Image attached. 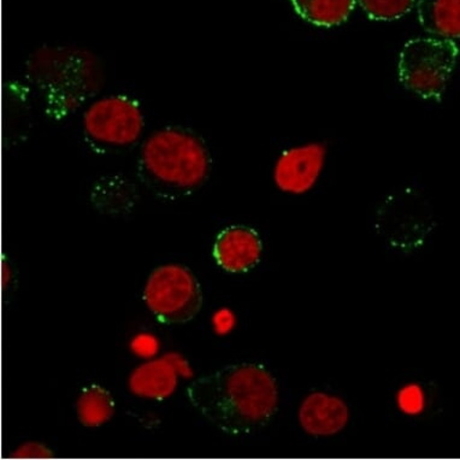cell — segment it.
I'll use <instances>...</instances> for the list:
<instances>
[{
	"mask_svg": "<svg viewBox=\"0 0 460 460\" xmlns=\"http://www.w3.org/2000/svg\"><path fill=\"white\" fill-rule=\"evenodd\" d=\"M216 263L226 272L243 274L260 264L263 243L256 229L232 226L223 229L214 245Z\"/></svg>",
	"mask_w": 460,
	"mask_h": 460,
	"instance_id": "9",
	"label": "cell"
},
{
	"mask_svg": "<svg viewBox=\"0 0 460 460\" xmlns=\"http://www.w3.org/2000/svg\"><path fill=\"white\" fill-rule=\"evenodd\" d=\"M298 419L304 431L311 437H334L348 426L349 409L339 396L314 392L303 400Z\"/></svg>",
	"mask_w": 460,
	"mask_h": 460,
	"instance_id": "10",
	"label": "cell"
},
{
	"mask_svg": "<svg viewBox=\"0 0 460 460\" xmlns=\"http://www.w3.org/2000/svg\"><path fill=\"white\" fill-rule=\"evenodd\" d=\"M180 360L175 356L151 360L130 374L129 389L140 398L164 400L174 394L179 384Z\"/></svg>",
	"mask_w": 460,
	"mask_h": 460,
	"instance_id": "11",
	"label": "cell"
},
{
	"mask_svg": "<svg viewBox=\"0 0 460 460\" xmlns=\"http://www.w3.org/2000/svg\"><path fill=\"white\" fill-rule=\"evenodd\" d=\"M296 12L320 27L339 26L348 21L358 0H291Z\"/></svg>",
	"mask_w": 460,
	"mask_h": 460,
	"instance_id": "15",
	"label": "cell"
},
{
	"mask_svg": "<svg viewBox=\"0 0 460 460\" xmlns=\"http://www.w3.org/2000/svg\"><path fill=\"white\" fill-rule=\"evenodd\" d=\"M55 456V452L41 442H26L10 456L13 459H51Z\"/></svg>",
	"mask_w": 460,
	"mask_h": 460,
	"instance_id": "18",
	"label": "cell"
},
{
	"mask_svg": "<svg viewBox=\"0 0 460 460\" xmlns=\"http://www.w3.org/2000/svg\"><path fill=\"white\" fill-rule=\"evenodd\" d=\"M144 302L163 323L182 324L199 314L203 291L196 275L185 265H162L148 276Z\"/></svg>",
	"mask_w": 460,
	"mask_h": 460,
	"instance_id": "6",
	"label": "cell"
},
{
	"mask_svg": "<svg viewBox=\"0 0 460 460\" xmlns=\"http://www.w3.org/2000/svg\"><path fill=\"white\" fill-rule=\"evenodd\" d=\"M75 409L77 419L84 427L98 428L115 415L116 402L108 389L90 385L80 392Z\"/></svg>",
	"mask_w": 460,
	"mask_h": 460,
	"instance_id": "14",
	"label": "cell"
},
{
	"mask_svg": "<svg viewBox=\"0 0 460 460\" xmlns=\"http://www.w3.org/2000/svg\"><path fill=\"white\" fill-rule=\"evenodd\" d=\"M278 382L261 364L240 363L194 380L190 405L230 437H247L267 427L279 411Z\"/></svg>",
	"mask_w": 460,
	"mask_h": 460,
	"instance_id": "1",
	"label": "cell"
},
{
	"mask_svg": "<svg viewBox=\"0 0 460 460\" xmlns=\"http://www.w3.org/2000/svg\"><path fill=\"white\" fill-rule=\"evenodd\" d=\"M456 42L441 38H417L400 53L399 80L426 101L440 102L458 61Z\"/></svg>",
	"mask_w": 460,
	"mask_h": 460,
	"instance_id": "4",
	"label": "cell"
},
{
	"mask_svg": "<svg viewBox=\"0 0 460 460\" xmlns=\"http://www.w3.org/2000/svg\"><path fill=\"white\" fill-rule=\"evenodd\" d=\"M145 116L140 102L127 94H110L91 102L84 113L88 146L98 154L123 150L143 134Z\"/></svg>",
	"mask_w": 460,
	"mask_h": 460,
	"instance_id": "5",
	"label": "cell"
},
{
	"mask_svg": "<svg viewBox=\"0 0 460 460\" xmlns=\"http://www.w3.org/2000/svg\"><path fill=\"white\" fill-rule=\"evenodd\" d=\"M26 77L44 113L63 121L101 90L104 74L97 57L83 49H38L26 63Z\"/></svg>",
	"mask_w": 460,
	"mask_h": 460,
	"instance_id": "3",
	"label": "cell"
},
{
	"mask_svg": "<svg viewBox=\"0 0 460 460\" xmlns=\"http://www.w3.org/2000/svg\"><path fill=\"white\" fill-rule=\"evenodd\" d=\"M416 8L427 33L453 41L460 39V0H417Z\"/></svg>",
	"mask_w": 460,
	"mask_h": 460,
	"instance_id": "13",
	"label": "cell"
},
{
	"mask_svg": "<svg viewBox=\"0 0 460 460\" xmlns=\"http://www.w3.org/2000/svg\"><path fill=\"white\" fill-rule=\"evenodd\" d=\"M400 411L408 416H419L427 406V396L420 385H406L396 394Z\"/></svg>",
	"mask_w": 460,
	"mask_h": 460,
	"instance_id": "17",
	"label": "cell"
},
{
	"mask_svg": "<svg viewBox=\"0 0 460 460\" xmlns=\"http://www.w3.org/2000/svg\"><path fill=\"white\" fill-rule=\"evenodd\" d=\"M211 166V152L199 134L168 126L145 141L137 158V178L159 199L179 200L205 185Z\"/></svg>",
	"mask_w": 460,
	"mask_h": 460,
	"instance_id": "2",
	"label": "cell"
},
{
	"mask_svg": "<svg viewBox=\"0 0 460 460\" xmlns=\"http://www.w3.org/2000/svg\"><path fill=\"white\" fill-rule=\"evenodd\" d=\"M233 323H234V320L230 316V313L226 310L218 313L217 317L215 318L216 328H218L221 332H228L233 327Z\"/></svg>",
	"mask_w": 460,
	"mask_h": 460,
	"instance_id": "20",
	"label": "cell"
},
{
	"mask_svg": "<svg viewBox=\"0 0 460 460\" xmlns=\"http://www.w3.org/2000/svg\"><path fill=\"white\" fill-rule=\"evenodd\" d=\"M157 340L150 335L137 336L133 342L134 351L143 357L154 356L155 353L157 352Z\"/></svg>",
	"mask_w": 460,
	"mask_h": 460,
	"instance_id": "19",
	"label": "cell"
},
{
	"mask_svg": "<svg viewBox=\"0 0 460 460\" xmlns=\"http://www.w3.org/2000/svg\"><path fill=\"white\" fill-rule=\"evenodd\" d=\"M324 158L325 147L321 144H310L282 152L274 169L276 186L286 193L309 192L320 178Z\"/></svg>",
	"mask_w": 460,
	"mask_h": 460,
	"instance_id": "8",
	"label": "cell"
},
{
	"mask_svg": "<svg viewBox=\"0 0 460 460\" xmlns=\"http://www.w3.org/2000/svg\"><path fill=\"white\" fill-rule=\"evenodd\" d=\"M430 205L420 192L402 190L382 203L375 217L377 234L392 249L413 252L433 230Z\"/></svg>",
	"mask_w": 460,
	"mask_h": 460,
	"instance_id": "7",
	"label": "cell"
},
{
	"mask_svg": "<svg viewBox=\"0 0 460 460\" xmlns=\"http://www.w3.org/2000/svg\"><path fill=\"white\" fill-rule=\"evenodd\" d=\"M91 200L95 210L102 215L122 216L136 207L137 190L125 175H105L94 183Z\"/></svg>",
	"mask_w": 460,
	"mask_h": 460,
	"instance_id": "12",
	"label": "cell"
},
{
	"mask_svg": "<svg viewBox=\"0 0 460 460\" xmlns=\"http://www.w3.org/2000/svg\"><path fill=\"white\" fill-rule=\"evenodd\" d=\"M417 0H358L370 20L395 21L411 12Z\"/></svg>",
	"mask_w": 460,
	"mask_h": 460,
	"instance_id": "16",
	"label": "cell"
}]
</instances>
